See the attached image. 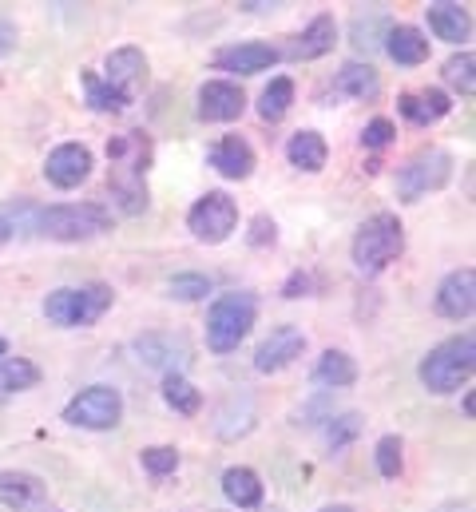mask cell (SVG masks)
<instances>
[{"label": "cell", "instance_id": "d590c367", "mask_svg": "<svg viewBox=\"0 0 476 512\" xmlns=\"http://www.w3.org/2000/svg\"><path fill=\"white\" fill-rule=\"evenodd\" d=\"M139 461H143V469H147L151 477H167V473L179 469V449H171V445H151V449L139 453Z\"/></svg>", "mask_w": 476, "mask_h": 512}, {"label": "cell", "instance_id": "d6a6232c", "mask_svg": "<svg viewBox=\"0 0 476 512\" xmlns=\"http://www.w3.org/2000/svg\"><path fill=\"white\" fill-rule=\"evenodd\" d=\"M357 433H361V417L357 413H330L326 417V429H322V441H326V449L330 453H338V449H346L350 441H357Z\"/></svg>", "mask_w": 476, "mask_h": 512}, {"label": "cell", "instance_id": "74e56055", "mask_svg": "<svg viewBox=\"0 0 476 512\" xmlns=\"http://www.w3.org/2000/svg\"><path fill=\"white\" fill-rule=\"evenodd\" d=\"M393 135H397V128H393L385 116H377V120H369V124H365L361 143H365L369 151H381V147H389V143H393Z\"/></svg>", "mask_w": 476, "mask_h": 512}, {"label": "cell", "instance_id": "9a60e30c", "mask_svg": "<svg viewBox=\"0 0 476 512\" xmlns=\"http://www.w3.org/2000/svg\"><path fill=\"white\" fill-rule=\"evenodd\" d=\"M48 501V485L36 473L20 469H0V505L12 512H36Z\"/></svg>", "mask_w": 476, "mask_h": 512}, {"label": "cell", "instance_id": "1f68e13d", "mask_svg": "<svg viewBox=\"0 0 476 512\" xmlns=\"http://www.w3.org/2000/svg\"><path fill=\"white\" fill-rule=\"evenodd\" d=\"M80 80H84V96H88V104H92L96 112H123V108H127V100L119 96L100 72H84Z\"/></svg>", "mask_w": 476, "mask_h": 512}, {"label": "cell", "instance_id": "4fadbf2b", "mask_svg": "<svg viewBox=\"0 0 476 512\" xmlns=\"http://www.w3.org/2000/svg\"><path fill=\"white\" fill-rule=\"evenodd\" d=\"M104 80L131 104V100L139 96V88L147 84V56H143V48H131V44H127V48H116V52L104 60Z\"/></svg>", "mask_w": 476, "mask_h": 512}, {"label": "cell", "instance_id": "83f0119b", "mask_svg": "<svg viewBox=\"0 0 476 512\" xmlns=\"http://www.w3.org/2000/svg\"><path fill=\"white\" fill-rule=\"evenodd\" d=\"M36 382H40V370L28 358H0V401L32 389Z\"/></svg>", "mask_w": 476, "mask_h": 512}, {"label": "cell", "instance_id": "9c48e42d", "mask_svg": "<svg viewBox=\"0 0 476 512\" xmlns=\"http://www.w3.org/2000/svg\"><path fill=\"white\" fill-rule=\"evenodd\" d=\"M64 421L76 429H116L123 421V393L112 385H88L64 405Z\"/></svg>", "mask_w": 476, "mask_h": 512}, {"label": "cell", "instance_id": "44dd1931", "mask_svg": "<svg viewBox=\"0 0 476 512\" xmlns=\"http://www.w3.org/2000/svg\"><path fill=\"white\" fill-rule=\"evenodd\" d=\"M334 44H338V24H334L330 12H322V16H314V20L302 28V36L290 44V56H294V60H318V56L334 52Z\"/></svg>", "mask_w": 476, "mask_h": 512}, {"label": "cell", "instance_id": "836d02e7", "mask_svg": "<svg viewBox=\"0 0 476 512\" xmlns=\"http://www.w3.org/2000/svg\"><path fill=\"white\" fill-rule=\"evenodd\" d=\"M405 445H401V437L397 433H385L381 441H377V449H373V461H377V473L385 477V481H397L401 477V469H405Z\"/></svg>", "mask_w": 476, "mask_h": 512}, {"label": "cell", "instance_id": "277c9868", "mask_svg": "<svg viewBox=\"0 0 476 512\" xmlns=\"http://www.w3.org/2000/svg\"><path fill=\"white\" fill-rule=\"evenodd\" d=\"M112 286L92 282V286H60L44 298V318L52 326L76 330V326H96L112 310Z\"/></svg>", "mask_w": 476, "mask_h": 512}, {"label": "cell", "instance_id": "603a6c76", "mask_svg": "<svg viewBox=\"0 0 476 512\" xmlns=\"http://www.w3.org/2000/svg\"><path fill=\"white\" fill-rule=\"evenodd\" d=\"M286 159H290L298 171L318 175V171L326 167V159H330V147H326V139H322L318 131H298V135H290V143H286Z\"/></svg>", "mask_w": 476, "mask_h": 512}, {"label": "cell", "instance_id": "3957f363", "mask_svg": "<svg viewBox=\"0 0 476 512\" xmlns=\"http://www.w3.org/2000/svg\"><path fill=\"white\" fill-rule=\"evenodd\" d=\"M476 370V342L473 334H457V338H445L441 346H433L425 358H421V385L429 393H453L473 378Z\"/></svg>", "mask_w": 476, "mask_h": 512}, {"label": "cell", "instance_id": "5b68a950", "mask_svg": "<svg viewBox=\"0 0 476 512\" xmlns=\"http://www.w3.org/2000/svg\"><path fill=\"white\" fill-rule=\"evenodd\" d=\"M405 251V227L393 211H377L365 219L354 235V266L361 274H381L389 262H397Z\"/></svg>", "mask_w": 476, "mask_h": 512}, {"label": "cell", "instance_id": "cb8c5ba5", "mask_svg": "<svg viewBox=\"0 0 476 512\" xmlns=\"http://www.w3.org/2000/svg\"><path fill=\"white\" fill-rule=\"evenodd\" d=\"M223 493H227V501L238 505V509H258V505H262V497H266V489H262L258 473H254V469H246V465H231V469L223 473Z\"/></svg>", "mask_w": 476, "mask_h": 512}, {"label": "cell", "instance_id": "60d3db41", "mask_svg": "<svg viewBox=\"0 0 476 512\" xmlns=\"http://www.w3.org/2000/svg\"><path fill=\"white\" fill-rule=\"evenodd\" d=\"M12 48H16V24L0 16V60H4V56H8Z\"/></svg>", "mask_w": 476, "mask_h": 512}, {"label": "cell", "instance_id": "ee69618b", "mask_svg": "<svg viewBox=\"0 0 476 512\" xmlns=\"http://www.w3.org/2000/svg\"><path fill=\"white\" fill-rule=\"evenodd\" d=\"M318 512H354L350 505H326V509H318Z\"/></svg>", "mask_w": 476, "mask_h": 512}, {"label": "cell", "instance_id": "7c38bea8", "mask_svg": "<svg viewBox=\"0 0 476 512\" xmlns=\"http://www.w3.org/2000/svg\"><path fill=\"white\" fill-rule=\"evenodd\" d=\"M92 151L84 147V143H60L48 159H44V175H48V183L52 187H60V191H72V187H80L88 175H92Z\"/></svg>", "mask_w": 476, "mask_h": 512}, {"label": "cell", "instance_id": "8fae6325", "mask_svg": "<svg viewBox=\"0 0 476 512\" xmlns=\"http://www.w3.org/2000/svg\"><path fill=\"white\" fill-rule=\"evenodd\" d=\"M437 314L441 318H449V322H465V318H473L476 310V270L473 266H461V270H453V274H445L441 278V286H437Z\"/></svg>", "mask_w": 476, "mask_h": 512}, {"label": "cell", "instance_id": "d4e9b609", "mask_svg": "<svg viewBox=\"0 0 476 512\" xmlns=\"http://www.w3.org/2000/svg\"><path fill=\"white\" fill-rule=\"evenodd\" d=\"M334 88L350 100H377L381 96V76L373 64H346L338 76H334Z\"/></svg>", "mask_w": 476, "mask_h": 512}, {"label": "cell", "instance_id": "e575fe53", "mask_svg": "<svg viewBox=\"0 0 476 512\" xmlns=\"http://www.w3.org/2000/svg\"><path fill=\"white\" fill-rule=\"evenodd\" d=\"M167 294L179 298V302H199V298L211 294V278L207 274H175L167 282Z\"/></svg>", "mask_w": 476, "mask_h": 512}, {"label": "cell", "instance_id": "ffe728a7", "mask_svg": "<svg viewBox=\"0 0 476 512\" xmlns=\"http://www.w3.org/2000/svg\"><path fill=\"white\" fill-rule=\"evenodd\" d=\"M425 16H429V32H433L437 40L461 44V40H469V32H473V16H469V8H465V4L437 0V4H429V8H425Z\"/></svg>", "mask_w": 476, "mask_h": 512}, {"label": "cell", "instance_id": "2e32d148", "mask_svg": "<svg viewBox=\"0 0 476 512\" xmlns=\"http://www.w3.org/2000/svg\"><path fill=\"white\" fill-rule=\"evenodd\" d=\"M135 354L143 366H155L167 374H179V366L191 362V346L175 334H143V338H135Z\"/></svg>", "mask_w": 476, "mask_h": 512}, {"label": "cell", "instance_id": "30bf717a", "mask_svg": "<svg viewBox=\"0 0 476 512\" xmlns=\"http://www.w3.org/2000/svg\"><path fill=\"white\" fill-rule=\"evenodd\" d=\"M306 350V334L298 326H274L270 338H262V346L254 350V370L258 374H282L290 370Z\"/></svg>", "mask_w": 476, "mask_h": 512}, {"label": "cell", "instance_id": "ba28073f", "mask_svg": "<svg viewBox=\"0 0 476 512\" xmlns=\"http://www.w3.org/2000/svg\"><path fill=\"white\" fill-rule=\"evenodd\" d=\"M187 231L207 243V247H219L227 243L238 231V203L227 191H207L199 195V203L187 211Z\"/></svg>", "mask_w": 476, "mask_h": 512}, {"label": "cell", "instance_id": "4dcf8cb0", "mask_svg": "<svg viewBox=\"0 0 476 512\" xmlns=\"http://www.w3.org/2000/svg\"><path fill=\"white\" fill-rule=\"evenodd\" d=\"M445 84L453 88V92H461L465 100L476 92V56L473 52H457V56H449L445 60Z\"/></svg>", "mask_w": 476, "mask_h": 512}, {"label": "cell", "instance_id": "5bb4252c", "mask_svg": "<svg viewBox=\"0 0 476 512\" xmlns=\"http://www.w3.org/2000/svg\"><path fill=\"white\" fill-rule=\"evenodd\" d=\"M246 112V92L231 80H207L199 88V116L207 124H231Z\"/></svg>", "mask_w": 476, "mask_h": 512}, {"label": "cell", "instance_id": "7bdbcfd3", "mask_svg": "<svg viewBox=\"0 0 476 512\" xmlns=\"http://www.w3.org/2000/svg\"><path fill=\"white\" fill-rule=\"evenodd\" d=\"M461 409H465V417H473V409H476V397H473V393H465V401H461Z\"/></svg>", "mask_w": 476, "mask_h": 512}, {"label": "cell", "instance_id": "f6af8a7d", "mask_svg": "<svg viewBox=\"0 0 476 512\" xmlns=\"http://www.w3.org/2000/svg\"><path fill=\"white\" fill-rule=\"evenodd\" d=\"M0 358H8V342H4V334H0Z\"/></svg>", "mask_w": 476, "mask_h": 512}, {"label": "cell", "instance_id": "f1b7e54d", "mask_svg": "<svg viewBox=\"0 0 476 512\" xmlns=\"http://www.w3.org/2000/svg\"><path fill=\"white\" fill-rule=\"evenodd\" d=\"M290 104H294V80H290V76H274V80L266 84L262 100H258V116H262L266 124H278V120L290 112Z\"/></svg>", "mask_w": 476, "mask_h": 512}, {"label": "cell", "instance_id": "484cf974", "mask_svg": "<svg viewBox=\"0 0 476 512\" xmlns=\"http://www.w3.org/2000/svg\"><path fill=\"white\" fill-rule=\"evenodd\" d=\"M36 207L32 199H8L0 203V247L12 239H32V223H36Z\"/></svg>", "mask_w": 476, "mask_h": 512}, {"label": "cell", "instance_id": "4316f807", "mask_svg": "<svg viewBox=\"0 0 476 512\" xmlns=\"http://www.w3.org/2000/svg\"><path fill=\"white\" fill-rule=\"evenodd\" d=\"M314 382L326 385V389H346L357 382V362L346 350H326L314 366Z\"/></svg>", "mask_w": 476, "mask_h": 512}, {"label": "cell", "instance_id": "8d00e7d4", "mask_svg": "<svg viewBox=\"0 0 476 512\" xmlns=\"http://www.w3.org/2000/svg\"><path fill=\"white\" fill-rule=\"evenodd\" d=\"M377 28H389V16L385 12H369V16H357L354 20V44L357 48H377L373 44V36H377Z\"/></svg>", "mask_w": 476, "mask_h": 512}, {"label": "cell", "instance_id": "b9f144b4", "mask_svg": "<svg viewBox=\"0 0 476 512\" xmlns=\"http://www.w3.org/2000/svg\"><path fill=\"white\" fill-rule=\"evenodd\" d=\"M433 512H473V501H445V505H437Z\"/></svg>", "mask_w": 476, "mask_h": 512}, {"label": "cell", "instance_id": "f546056e", "mask_svg": "<svg viewBox=\"0 0 476 512\" xmlns=\"http://www.w3.org/2000/svg\"><path fill=\"white\" fill-rule=\"evenodd\" d=\"M163 401H167L175 413H183V417H195V413L203 409V393L187 382L183 374H167V378H163Z\"/></svg>", "mask_w": 476, "mask_h": 512}, {"label": "cell", "instance_id": "ac0fdd59", "mask_svg": "<svg viewBox=\"0 0 476 512\" xmlns=\"http://www.w3.org/2000/svg\"><path fill=\"white\" fill-rule=\"evenodd\" d=\"M397 112L413 124V128H429L437 120H445L453 112V100L441 92V88H421V92H405L397 100Z\"/></svg>", "mask_w": 476, "mask_h": 512}, {"label": "cell", "instance_id": "8992f818", "mask_svg": "<svg viewBox=\"0 0 476 512\" xmlns=\"http://www.w3.org/2000/svg\"><path fill=\"white\" fill-rule=\"evenodd\" d=\"M258 318V302L254 294L246 290H231V294H219L211 314H207V350L211 354H231L242 346V338L250 334Z\"/></svg>", "mask_w": 476, "mask_h": 512}, {"label": "cell", "instance_id": "52a82bcc", "mask_svg": "<svg viewBox=\"0 0 476 512\" xmlns=\"http://www.w3.org/2000/svg\"><path fill=\"white\" fill-rule=\"evenodd\" d=\"M453 167H457V159L445 147H421L417 155H409L397 167V199L401 203H421L425 195L441 191L453 179Z\"/></svg>", "mask_w": 476, "mask_h": 512}, {"label": "cell", "instance_id": "e0dca14e", "mask_svg": "<svg viewBox=\"0 0 476 512\" xmlns=\"http://www.w3.org/2000/svg\"><path fill=\"white\" fill-rule=\"evenodd\" d=\"M278 56H282L278 48L250 40V44H231V48H219V52H215V68H219V72H238V76H254V72L274 68V64H278Z\"/></svg>", "mask_w": 476, "mask_h": 512}, {"label": "cell", "instance_id": "ab89813d", "mask_svg": "<svg viewBox=\"0 0 476 512\" xmlns=\"http://www.w3.org/2000/svg\"><path fill=\"white\" fill-rule=\"evenodd\" d=\"M302 294H310V274L294 270V274L286 278V286H282V298H302Z\"/></svg>", "mask_w": 476, "mask_h": 512}, {"label": "cell", "instance_id": "6da1fadb", "mask_svg": "<svg viewBox=\"0 0 476 512\" xmlns=\"http://www.w3.org/2000/svg\"><path fill=\"white\" fill-rule=\"evenodd\" d=\"M151 139L143 131H123L108 143V187L123 215H143L147 211V171H151Z\"/></svg>", "mask_w": 476, "mask_h": 512}, {"label": "cell", "instance_id": "7402d4cb", "mask_svg": "<svg viewBox=\"0 0 476 512\" xmlns=\"http://www.w3.org/2000/svg\"><path fill=\"white\" fill-rule=\"evenodd\" d=\"M385 52H389L393 64L417 68V64H425V56H429V40H425V32L413 28V24H393V28L385 32Z\"/></svg>", "mask_w": 476, "mask_h": 512}, {"label": "cell", "instance_id": "f35d334b", "mask_svg": "<svg viewBox=\"0 0 476 512\" xmlns=\"http://www.w3.org/2000/svg\"><path fill=\"white\" fill-rule=\"evenodd\" d=\"M246 239H250V247H274V239H278V223H274L270 215H254Z\"/></svg>", "mask_w": 476, "mask_h": 512}, {"label": "cell", "instance_id": "7a4b0ae2", "mask_svg": "<svg viewBox=\"0 0 476 512\" xmlns=\"http://www.w3.org/2000/svg\"><path fill=\"white\" fill-rule=\"evenodd\" d=\"M108 227H112V211L100 203H56V207H36L32 235L52 243H88Z\"/></svg>", "mask_w": 476, "mask_h": 512}, {"label": "cell", "instance_id": "d6986e66", "mask_svg": "<svg viewBox=\"0 0 476 512\" xmlns=\"http://www.w3.org/2000/svg\"><path fill=\"white\" fill-rule=\"evenodd\" d=\"M211 167L223 175V179H250L254 171V147L242 139V135H223L215 147H211Z\"/></svg>", "mask_w": 476, "mask_h": 512}]
</instances>
